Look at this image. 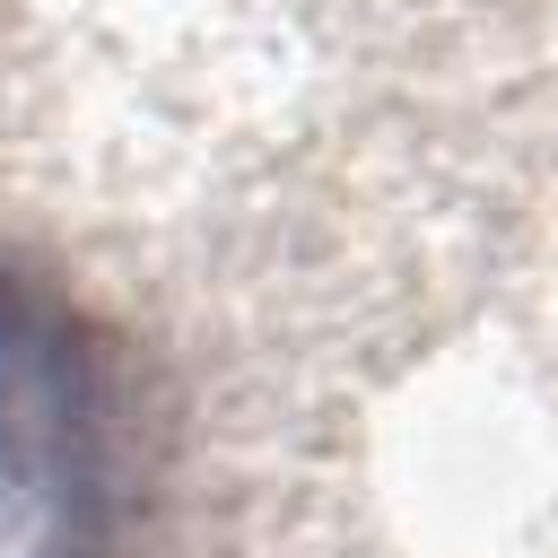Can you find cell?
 Masks as SVG:
<instances>
[{
    "mask_svg": "<svg viewBox=\"0 0 558 558\" xmlns=\"http://www.w3.org/2000/svg\"><path fill=\"white\" fill-rule=\"evenodd\" d=\"M122 392L87 331L0 279V488L35 523V558H105L122 523Z\"/></svg>",
    "mask_w": 558,
    "mask_h": 558,
    "instance_id": "1",
    "label": "cell"
}]
</instances>
